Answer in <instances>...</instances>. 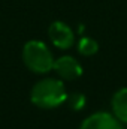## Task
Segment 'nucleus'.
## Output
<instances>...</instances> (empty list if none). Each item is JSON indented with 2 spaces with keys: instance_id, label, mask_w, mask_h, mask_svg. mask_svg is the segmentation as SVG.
Instances as JSON below:
<instances>
[{
  "instance_id": "obj_6",
  "label": "nucleus",
  "mask_w": 127,
  "mask_h": 129,
  "mask_svg": "<svg viewBox=\"0 0 127 129\" xmlns=\"http://www.w3.org/2000/svg\"><path fill=\"white\" fill-rule=\"evenodd\" d=\"M111 107L112 116L120 123H127V87H123L114 93L111 99Z\"/></svg>"
},
{
  "instance_id": "obj_5",
  "label": "nucleus",
  "mask_w": 127,
  "mask_h": 129,
  "mask_svg": "<svg viewBox=\"0 0 127 129\" xmlns=\"http://www.w3.org/2000/svg\"><path fill=\"white\" fill-rule=\"evenodd\" d=\"M79 129H123V123H120L111 113L99 111L88 116Z\"/></svg>"
},
{
  "instance_id": "obj_7",
  "label": "nucleus",
  "mask_w": 127,
  "mask_h": 129,
  "mask_svg": "<svg viewBox=\"0 0 127 129\" xmlns=\"http://www.w3.org/2000/svg\"><path fill=\"white\" fill-rule=\"evenodd\" d=\"M78 51H79V54L87 56V57L88 56H94L96 53L99 51V44L96 42L94 39L84 36V38H81V41L78 44Z\"/></svg>"
},
{
  "instance_id": "obj_3",
  "label": "nucleus",
  "mask_w": 127,
  "mask_h": 129,
  "mask_svg": "<svg viewBox=\"0 0 127 129\" xmlns=\"http://www.w3.org/2000/svg\"><path fill=\"white\" fill-rule=\"evenodd\" d=\"M48 36L51 42L60 50H69L75 41L72 29L63 21H54L48 29Z\"/></svg>"
},
{
  "instance_id": "obj_1",
  "label": "nucleus",
  "mask_w": 127,
  "mask_h": 129,
  "mask_svg": "<svg viewBox=\"0 0 127 129\" xmlns=\"http://www.w3.org/2000/svg\"><path fill=\"white\" fill-rule=\"evenodd\" d=\"M66 98H67V92L64 84L55 78H43L37 81L30 92L32 102L36 107L43 110L60 107L61 104L66 102Z\"/></svg>"
},
{
  "instance_id": "obj_4",
  "label": "nucleus",
  "mask_w": 127,
  "mask_h": 129,
  "mask_svg": "<svg viewBox=\"0 0 127 129\" xmlns=\"http://www.w3.org/2000/svg\"><path fill=\"white\" fill-rule=\"evenodd\" d=\"M52 69L55 71V74L61 80H66V81L76 80L82 75V66L72 56H63V57L54 60V68Z\"/></svg>"
},
{
  "instance_id": "obj_2",
  "label": "nucleus",
  "mask_w": 127,
  "mask_h": 129,
  "mask_svg": "<svg viewBox=\"0 0 127 129\" xmlns=\"http://www.w3.org/2000/svg\"><path fill=\"white\" fill-rule=\"evenodd\" d=\"M23 62L34 74H46L54 68V57L42 41H29L24 45Z\"/></svg>"
},
{
  "instance_id": "obj_8",
  "label": "nucleus",
  "mask_w": 127,
  "mask_h": 129,
  "mask_svg": "<svg viewBox=\"0 0 127 129\" xmlns=\"http://www.w3.org/2000/svg\"><path fill=\"white\" fill-rule=\"evenodd\" d=\"M66 102H67V105L70 107V110H73V111H79V110H82V108L85 107L87 99H85V96H84L82 93H78V92H76V93L67 95Z\"/></svg>"
}]
</instances>
